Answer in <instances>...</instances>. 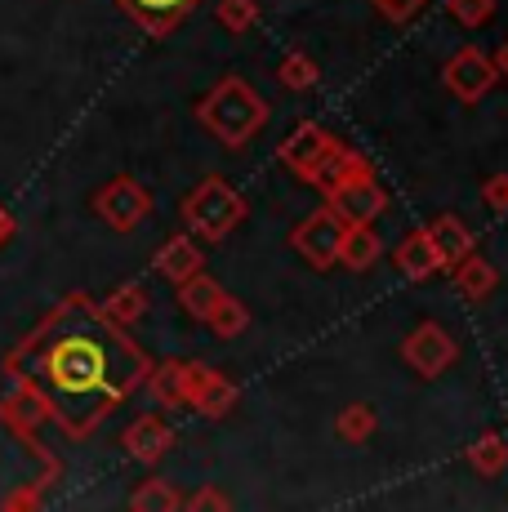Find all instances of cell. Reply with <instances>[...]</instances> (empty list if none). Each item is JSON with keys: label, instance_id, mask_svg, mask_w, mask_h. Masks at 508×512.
<instances>
[{"label": "cell", "instance_id": "cell-1", "mask_svg": "<svg viewBox=\"0 0 508 512\" xmlns=\"http://www.w3.org/2000/svg\"><path fill=\"white\" fill-rule=\"evenodd\" d=\"M148 370L152 361L125 339V326L81 294L58 303L9 357V374L32 383L50 419L72 437H90L148 379Z\"/></svg>", "mask_w": 508, "mask_h": 512}, {"label": "cell", "instance_id": "cell-2", "mask_svg": "<svg viewBox=\"0 0 508 512\" xmlns=\"http://www.w3.org/2000/svg\"><path fill=\"white\" fill-rule=\"evenodd\" d=\"M197 121L223 147H246L254 134L268 125V103H263L259 90H254L246 76H223L197 103Z\"/></svg>", "mask_w": 508, "mask_h": 512}, {"label": "cell", "instance_id": "cell-3", "mask_svg": "<svg viewBox=\"0 0 508 512\" xmlns=\"http://www.w3.org/2000/svg\"><path fill=\"white\" fill-rule=\"evenodd\" d=\"M179 214H183V228L197 232L201 241H223L228 232H237L241 223H246L250 205L228 179L210 174V179H201L188 196H183Z\"/></svg>", "mask_w": 508, "mask_h": 512}, {"label": "cell", "instance_id": "cell-4", "mask_svg": "<svg viewBox=\"0 0 508 512\" xmlns=\"http://www.w3.org/2000/svg\"><path fill=\"white\" fill-rule=\"evenodd\" d=\"M344 228H348V223L339 219L330 205H321V210H312L304 223H295V232H290V245H295V254L308 263V268L330 272V268H339Z\"/></svg>", "mask_w": 508, "mask_h": 512}, {"label": "cell", "instance_id": "cell-5", "mask_svg": "<svg viewBox=\"0 0 508 512\" xmlns=\"http://www.w3.org/2000/svg\"><path fill=\"white\" fill-rule=\"evenodd\" d=\"M94 214H99L112 232H134L152 214V192L139 179L121 174V179L103 183L99 192H94Z\"/></svg>", "mask_w": 508, "mask_h": 512}, {"label": "cell", "instance_id": "cell-6", "mask_svg": "<svg viewBox=\"0 0 508 512\" xmlns=\"http://www.w3.org/2000/svg\"><path fill=\"white\" fill-rule=\"evenodd\" d=\"M402 361L419 379H437V374H446L459 361V343H455V334L446 326H437V321H419L402 343Z\"/></svg>", "mask_w": 508, "mask_h": 512}, {"label": "cell", "instance_id": "cell-7", "mask_svg": "<svg viewBox=\"0 0 508 512\" xmlns=\"http://www.w3.org/2000/svg\"><path fill=\"white\" fill-rule=\"evenodd\" d=\"M237 401H241L237 383L223 370L183 361V406H197V415H205V419H223V415H232Z\"/></svg>", "mask_w": 508, "mask_h": 512}, {"label": "cell", "instance_id": "cell-8", "mask_svg": "<svg viewBox=\"0 0 508 512\" xmlns=\"http://www.w3.org/2000/svg\"><path fill=\"white\" fill-rule=\"evenodd\" d=\"M442 81H446V90H451L459 103H482V98L495 90L500 72H495L491 54H482L477 45H459L451 54V63L442 67Z\"/></svg>", "mask_w": 508, "mask_h": 512}, {"label": "cell", "instance_id": "cell-9", "mask_svg": "<svg viewBox=\"0 0 508 512\" xmlns=\"http://www.w3.org/2000/svg\"><path fill=\"white\" fill-rule=\"evenodd\" d=\"M326 205L344 223H375L379 214L388 210V192L375 183V174H353V179H344L335 192H326Z\"/></svg>", "mask_w": 508, "mask_h": 512}, {"label": "cell", "instance_id": "cell-10", "mask_svg": "<svg viewBox=\"0 0 508 512\" xmlns=\"http://www.w3.org/2000/svg\"><path fill=\"white\" fill-rule=\"evenodd\" d=\"M330 134L321 130L317 121H304V125H295V130L286 134V139H281V147H277V161L286 165L290 174H295V179H304L308 183V174L317 170V161L321 156L330 152Z\"/></svg>", "mask_w": 508, "mask_h": 512}, {"label": "cell", "instance_id": "cell-11", "mask_svg": "<svg viewBox=\"0 0 508 512\" xmlns=\"http://www.w3.org/2000/svg\"><path fill=\"white\" fill-rule=\"evenodd\" d=\"M121 5L148 36H170L188 23V14H197L201 0H121Z\"/></svg>", "mask_w": 508, "mask_h": 512}, {"label": "cell", "instance_id": "cell-12", "mask_svg": "<svg viewBox=\"0 0 508 512\" xmlns=\"http://www.w3.org/2000/svg\"><path fill=\"white\" fill-rule=\"evenodd\" d=\"M121 446H125V455L139 459V464H161L174 446V428L161 415H139L130 428H125Z\"/></svg>", "mask_w": 508, "mask_h": 512}, {"label": "cell", "instance_id": "cell-13", "mask_svg": "<svg viewBox=\"0 0 508 512\" xmlns=\"http://www.w3.org/2000/svg\"><path fill=\"white\" fill-rule=\"evenodd\" d=\"M152 268L161 272L165 281H188V277H197V272L205 268V254H201V245H197V236H188V232H174L170 241L156 250V259H152Z\"/></svg>", "mask_w": 508, "mask_h": 512}, {"label": "cell", "instance_id": "cell-14", "mask_svg": "<svg viewBox=\"0 0 508 512\" xmlns=\"http://www.w3.org/2000/svg\"><path fill=\"white\" fill-rule=\"evenodd\" d=\"M424 236L442 268H455L464 254H473V232H468V223L459 214H437L433 223H424Z\"/></svg>", "mask_w": 508, "mask_h": 512}, {"label": "cell", "instance_id": "cell-15", "mask_svg": "<svg viewBox=\"0 0 508 512\" xmlns=\"http://www.w3.org/2000/svg\"><path fill=\"white\" fill-rule=\"evenodd\" d=\"M353 174H375V170H370V161L361 152H353V147H344L335 139V143H330V152L317 161V170L308 174V183L326 196V192H335L344 179H353Z\"/></svg>", "mask_w": 508, "mask_h": 512}, {"label": "cell", "instance_id": "cell-16", "mask_svg": "<svg viewBox=\"0 0 508 512\" xmlns=\"http://www.w3.org/2000/svg\"><path fill=\"white\" fill-rule=\"evenodd\" d=\"M455 277V290L464 294L468 303H486L495 294V285H500V272H495L491 259H482V254H464V259L451 268Z\"/></svg>", "mask_w": 508, "mask_h": 512}, {"label": "cell", "instance_id": "cell-17", "mask_svg": "<svg viewBox=\"0 0 508 512\" xmlns=\"http://www.w3.org/2000/svg\"><path fill=\"white\" fill-rule=\"evenodd\" d=\"M393 263H397V272H402L406 281H428L433 272H442V263H437V254H433V245H428L424 228L406 232L402 241H397Z\"/></svg>", "mask_w": 508, "mask_h": 512}, {"label": "cell", "instance_id": "cell-18", "mask_svg": "<svg viewBox=\"0 0 508 512\" xmlns=\"http://www.w3.org/2000/svg\"><path fill=\"white\" fill-rule=\"evenodd\" d=\"M379 254H384V245H379L375 223H348L344 245H339V263L348 272H370L379 263Z\"/></svg>", "mask_w": 508, "mask_h": 512}, {"label": "cell", "instance_id": "cell-19", "mask_svg": "<svg viewBox=\"0 0 508 512\" xmlns=\"http://www.w3.org/2000/svg\"><path fill=\"white\" fill-rule=\"evenodd\" d=\"M201 326H210L214 339H241V334L250 330V308L241 299H232V294H223Z\"/></svg>", "mask_w": 508, "mask_h": 512}, {"label": "cell", "instance_id": "cell-20", "mask_svg": "<svg viewBox=\"0 0 508 512\" xmlns=\"http://www.w3.org/2000/svg\"><path fill=\"white\" fill-rule=\"evenodd\" d=\"M143 383H148L152 401H156L161 410L183 406V361H179V357H174V361H161V366H152Z\"/></svg>", "mask_w": 508, "mask_h": 512}, {"label": "cell", "instance_id": "cell-21", "mask_svg": "<svg viewBox=\"0 0 508 512\" xmlns=\"http://www.w3.org/2000/svg\"><path fill=\"white\" fill-rule=\"evenodd\" d=\"M375 428H379V415H375V406H366V401L344 406L335 419V437L348 441V446H366V441L375 437Z\"/></svg>", "mask_w": 508, "mask_h": 512}, {"label": "cell", "instance_id": "cell-22", "mask_svg": "<svg viewBox=\"0 0 508 512\" xmlns=\"http://www.w3.org/2000/svg\"><path fill=\"white\" fill-rule=\"evenodd\" d=\"M223 299V290H219V281H210L205 272H197V277H188V281H179V303H183V312H188L192 321H205L210 317V308Z\"/></svg>", "mask_w": 508, "mask_h": 512}, {"label": "cell", "instance_id": "cell-23", "mask_svg": "<svg viewBox=\"0 0 508 512\" xmlns=\"http://www.w3.org/2000/svg\"><path fill=\"white\" fill-rule=\"evenodd\" d=\"M468 468L482 472V477H500L508 468V441L500 432H482V437L468 446Z\"/></svg>", "mask_w": 508, "mask_h": 512}, {"label": "cell", "instance_id": "cell-24", "mask_svg": "<svg viewBox=\"0 0 508 512\" xmlns=\"http://www.w3.org/2000/svg\"><path fill=\"white\" fill-rule=\"evenodd\" d=\"M103 312L116 321V326L130 330L134 321L148 312V290H143V285H121V290H112V294L103 299Z\"/></svg>", "mask_w": 508, "mask_h": 512}, {"label": "cell", "instance_id": "cell-25", "mask_svg": "<svg viewBox=\"0 0 508 512\" xmlns=\"http://www.w3.org/2000/svg\"><path fill=\"white\" fill-rule=\"evenodd\" d=\"M277 81H281V90H290V94H308L312 85L321 81V67L312 63V58L304 54V49H295V54H286V58H281V67H277Z\"/></svg>", "mask_w": 508, "mask_h": 512}, {"label": "cell", "instance_id": "cell-26", "mask_svg": "<svg viewBox=\"0 0 508 512\" xmlns=\"http://www.w3.org/2000/svg\"><path fill=\"white\" fill-rule=\"evenodd\" d=\"M130 508H134V512H174V508H183V495L170 486V481L148 477V481H143V486L130 495Z\"/></svg>", "mask_w": 508, "mask_h": 512}, {"label": "cell", "instance_id": "cell-27", "mask_svg": "<svg viewBox=\"0 0 508 512\" xmlns=\"http://www.w3.org/2000/svg\"><path fill=\"white\" fill-rule=\"evenodd\" d=\"M214 18H219L223 32L246 36L254 23H259V0H219L214 5Z\"/></svg>", "mask_w": 508, "mask_h": 512}, {"label": "cell", "instance_id": "cell-28", "mask_svg": "<svg viewBox=\"0 0 508 512\" xmlns=\"http://www.w3.org/2000/svg\"><path fill=\"white\" fill-rule=\"evenodd\" d=\"M459 27H486L495 18V0H446Z\"/></svg>", "mask_w": 508, "mask_h": 512}, {"label": "cell", "instance_id": "cell-29", "mask_svg": "<svg viewBox=\"0 0 508 512\" xmlns=\"http://www.w3.org/2000/svg\"><path fill=\"white\" fill-rule=\"evenodd\" d=\"M370 5H375L388 23H410V18L424 9V0H370Z\"/></svg>", "mask_w": 508, "mask_h": 512}, {"label": "cell", "instance_id": "cell-30", "mask_svg": "<svg viewBox=\"0 0 508 512\" xmlns=\"http://www.w3.org/2000/svg\"><path fill=\"white\" fill-rule=\"evenodd\" d=\"M183 508H192V512H228V508H232V499H228V495H219L214 486H205V490H197L192 499H183Z\"/></svg>", "mask_w": 508, "mask_h": 512}, {"label": "cell", "instance_id": "cell-31", "mask_svg": "<svg viewBox=\"0 0 508 512\" xmlns=\"http://www.w3.org/2000/svg\"><path fill=\"white\" fill-rule=\"evenodd\" d=\"M482 196L491 210H508V174H491V179L482 183Z\"/></svg>", "mask_w": 508, "mask_h": 512}, {"label": "cell", "instance_id": "cell-32", "mask_svg": "<svg viewBox=\"0 0 508 512\" xmlns=\"http://www.w3.org/2000/svg\"><path fill=\"white\" fill-rule=\"evenodd\" d=\"M9 236H14V214L0 205V245H9Z\"/></svg>", "mask_w": 508, "mask_h": 512}, {"label": "cell", "instance_id": "cell-33", "mask_svg": "<svg viewBox=\"0 0 508 512\" xmlns=\"http://www.w3.org/2000/svg\"><path fill=\"white\" fill-rule=\"evenodd\" d=\"M491 63H495V72H500V76H508V41H504V45L491 54Z\"/></svg>", "mask_w": 508, "mask_h": 512}]
</instances>
